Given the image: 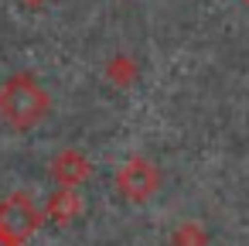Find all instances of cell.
<instances>
[{"instance_id":"cell-1","label":"cell","mask_w":249,"mask_h":246,"mask_svg":"<svg viewBox=\"0 0 249 246\" xmlns=\"http://www.w3.org/2000/svg\"><path fill=\"white\" fill-rule=\"evenodd\" d=\"M48 113V93L35 82V76H11L0 86V120L24 130L35 127Z\"/></svg>"},{"instance_id":"cell-2","label":"cell","mask_w":249,"mask_h":246,"mask_svg":"<svg viewBox=\"0 0 249 246\" xmlns=\"http://www.w3.org/2000/svg\"><path fill=\"white\" fill-rule=\"evenodd\" d=\"M38 222H41V212L24 191H14V195H7L0 202V232L11 236L14 243L28 239L38 229Z\"/></svg>"},{"instance_id":"cell-3","label":"cell","mask_w":249,"mask_h":246,"mask_svg":"<svg viewBox=\"0 0 249 246\" xmlns=\"http://www.w3.org/2000/svg\"><path fill=\"white\" fill-rule=\"evenodd\" d=\"M157 181H160V174H157V168L147 157H130L116 171V185H120V191L126 198H147L157 188Z\"/></svg>"},{"instance_id":"cell-4","label":"cell","mask_w":249,"mask_h":246,"mask_svg":"<svg viewBox=\"0 0 249 246\" xmlns=\"http://www.w3.org/2000/svg\"><path fill=\"white\" fill-rule=\"evenodd\" d=\"M52 171H55V178L65 185V188H72V185H79V181H86L89 178V161L79 154V151H62L58 157H55V164H52Z\"/></svg>"},{"instance_id":"cell-5","label":"cell","mask_w":249,"mask_h":246,"mask_svg":"<svg viewBox=\"0 0 249 246\" xmlns=\"http://www.w3.org/2000/svg\"><path fill=\"white\" fill-rule=\"evenodd\" d=\"M79 208H82V202H79V195H75L72 188L55 191V195H52V202H48V215H52V219H58V222H69Z\"/></svg>"},{"instance_id":"cell-6","label":"cell","mask_w":249,"mask_h":246,"mask_svg":"<svg viewBox=\"0 0 249 246\" xmlns=\"http://www.w3.org/2000/svg\"><path fill=\"white\" fill-rule=\"evenodd\" d=\"M0 246H18V243H14L11 236H4V232H0Z\"/></svg>"},{"instance_id":"cell-7","label":"cell","mask_w":249,"mask_h":246,"mask_svg":"<svg viewBox=\"0 0 249 246\" xmlns=\"http://www.w3.org/2000/svg\"><path fill=\"white\" fill-rule=\"evenodd\" d=\"M28 4H41V0H28Z\"/></svg>"},{"instance_id":"cell-8","label":"cell","mask_w":249,"mask_h":246,"mask_svg":"<svg viewBox=\"0 0 249 246\" xmlns=\"http://www.w3.org/2000/svg\"><path fill=\"white\" fill-rule=\"evenodd\" d=\"M246 4H249V0H246Z\"/></svg>"}]
</instances>
